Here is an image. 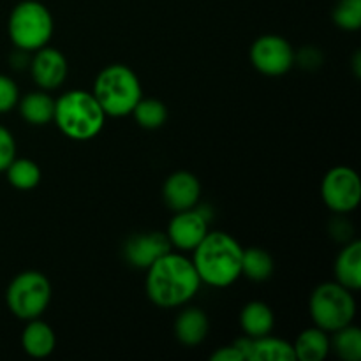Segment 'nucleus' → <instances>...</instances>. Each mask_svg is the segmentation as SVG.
Wrapping results in <instances>:
<instances>
[{
    "mask_svg": "<svg viewBox=\"0 0 361 361\" xmlns=\"http://www.w3.org/2000/svg\"><path fill=\"white\" fill-rule=\"evenodd\" d=\"M201 288L192 259L178 252H166L147 268L145 289L154 305L176 309L189 303Z\"/></svg>",
    "mask_w": 361,
    "mask_h": 361,
    "instance_id": "nucleus-1",
    "label": "nucleus"
},
{
    "mask_svg": "<svg viewBox=\"0 0 361 361\" xmlns=\"http://www.w3.org/2000/svg\"><path fill=\"white\" fill-rule=\"evenodd\" d=\"M192 252V264L201 284L219 289L229 288L242 275L243 247L229 233L208 231Z\"/></svg>",
    "mask_w": 361,
    "mask_h": 361,
    "instance_id": "nucleus-2",
    "label": "nucleus"
},
{
    "mask_svg": "<svg viewBox=\"0 0 361 361\" xmlns=\"http://www.w3.org/2000/svg\"><path fill=\"white\" fill-rule=\"evenodd\" d=\"M106 113L92 92L69 90L55 101L53 122L60 133L73 141H90L101 134Z\"/></svg>",
    "mask_w": 361,
    "mask_h": 361,
    "instance_id": "nucleus-3",
    "label": "nucleus"
},
{
    "mask_svg": "<svg viewBox=\"0 0 361 361\" xmlns=\"http://www.w3.org/2000/svg\"><path fill=\"white\" fill-rule=\"evenodd\" d=\"M92 94L106 116L120 118L133 113L134 106L143 97V87L129 66L111 63L97 74Z\"/></svg>",
    "mask_w": 361,
    "mask_h": 361,
    "instance_id": "nucleus-4",
    "label": "nucleus"
},
{
    "mask_svg": "<svg viewBox=\"0 0 361 361\" xmlns=\"http://www.w3.org/2000/svg\"><path fill=\"white\" fill-rule=\"evenodd\" d=\"M55 30V21L44 4L37 0H21L11 11L7 32L18 49L37 51L46 46Z\"/></svg>",
    "mask_w": 361,
    "mask_h": 361,
    "instance_id": "nucleus-5",
    "label": "nucleus"
},
{
    "mask_svg": "<svg viewBox=\"0 0 361 361\" xmlns=\"http://www.w3.org/2000/svg\"><path fill=\"white\" fill-rule=\"evenodd\" d=\"M309 310L314 326L326 334H334L353 323L356 316V302L353 291L338 282H324L310 295Z\"/></svg>",
    "mask_w": 361,
    "mask_h": 361,
    "instance_id": "nucleus-6",
    "label": "nucleus"
},
{
    "mask_svg": "<svg viewBox=\"0 0 361 361\" xmlns=\"http://www.w3.org/2000/svg\"><path fill=\"white\" fill-rule=\"evenodd\" d=\"M51 282L37 270H27L18 274L9 282L6 291L7 309L21 321L37 319L48 309L51 302Z\"/></svg>",
    "mask_w": 361,
    "mask_h": 361,
    "instance_id": "nucleus-7",
    "label": "nucleus"
},
{
    "mask_svg": "<svg viewBox=\"0 0 361 361\" xmlns=\"http://www.w3.org/2000/svg\"><path fill=\"white\" fill-rule=\"evenodd\" d=\"M324 204L338 215L351 214L361 201V180L358 173L348 166H335L324 175L321 183Z\"/></svg>",
    "mask_w": 361,
    "mask_h": 361,
    "instance_id": "nucleus-8",
    "label": "nucleus"
},
{
    "mask_svg": "<svg viewBox=\"0 0 361 361\" xmlns=\"http://www.w3.org/2000/svg\"><path fill=\"white\" fill-rule=\"evenodd\" d=\"M250 62L264 76H282L295 66V48L282 35L267 34L250 46Z\"/></svg>",
    "mask_w": 361,
    "mask_h": 361,
    "instance_id": "nucleus-9",
    "label": "nucleus"
},
{
    "mask_svg": "<svg viewBox=\"0 0 361 361\" xmlns=\"http://www.w3.org/2000/svg\"><path fill=\"white\" fill-rule=\"evenodd\" d=\"M212 221L210 207L203 204L201 208H189V210L175 212V217L169 221L168 238L171 247L182 252H192L201 240L208 233V222Z\"/></svg>",
    "mask_w": 361,
    "mask_h": 361,
    "instance_id": "nucleus-10",
    "label": "nucleus"
},
{
    "mask_svg": "<svg viewBox=\"0 0 361 361\" xmlns=\"http://www.w3.org/2000/svg\"><path fill=\"white\" fill-rule=\"evenodd\" d=\"M28 67H30L34 83L46 92L62 87L67 73H69V63H67L66 55L60 49L51 48L48 44L34 53Z\"/></svg>",
    "mask_w": 361,
    "mask_h": 361,
    "instance_id": "nucleus-11",
    "label": "nucleus"
},
{
    "mask_svg": "<svg viewBox=\"0 0 361 361\" xmlns=\"http://www.w3.org/2000/svg\"><path fill=\"white\" fill-rule=\"evenodd\" d=\"M173 247L166 233L150 231L140 233V235L130 236L123 245V256L127 263L140 270H147L154 261L169 252Z\"/></svg>",
    "mask_w": 361,
    "mask_h": 361,
    "instance_id": "nucleus-12",
    "label": "nucleus"
},
{
    "mask_svg": "<svg viewBox=\"0 0 361 361\" xmlns=\"http://www.w3.org/2000/svg\"><path fill=\"white\" fill-rule=\"evenodd\" d=\"M201 197V183L190 171H175L162 185V200L169 210L182 212L197 207Z\"/></svg>",
    "mask_w": 361,
    "mask_h": 361,
    "instance_id": "nucleus-13",
    "label": "nucleus"
},
{
    "mask_svg": "<svg viewBox=\"0 0 361 361\" xmlns=\"http://www.w3.org/2000/svg\"><path fill=\"white\" fill-rule=\"evenodd\" d=\"M235 345L245 361H296L293 344L284 338L270 335L250 338L243 335L235 342Z\"/></svg>",
    "mask_w": 361,
    "mask_h": 361,
    "instance_id": "nucleus-14",
    "label": "nucleus"
},
{
    "mask_svg": "<svg viewBox=\"0 0 361 361\" xmlns=\"http://www.w3.org/2000/svg\"><path fill=\"white\" fill-rule=\"evenodd\" d=\"M208 330H210V321L208 316L197 307H187L178 314L175 321V337L180 344L187 348H196L207 338Z\"/></svg>",
    "mask_w": 361,
    "mask_h": 361,
    "instance_id": "nucleus-15",
    "label": "nucleus"
},
{
    "mask_svg": "<svg viewBox=\"0 0 361 361\" xmlns=\"http://www.w3.org/2000/svg\"><path fill=\"white\" fill-rule=\"evenodd\" d=\"M21 348L30 358H48L56 348V335L48 323L37 319L27 321L23 334H21Z\"/></svg>",
    "mask_w": 361,
    "mask_h": 361,
    "instance_id": "nucleus-16",
    "label": "nucleus"
},
{
    "mask_svg": "<svg viewBox=\"0 0 361 361\" xmlns=\"http://www.w3.org/2000/svg\"><path fill=\"white\" fill-rule=\"evenodd\" d=\"M335 282L348 288L349 291L361 289V242L353 240L345 243L335 259Z\"/></svg>",
    "mask_w": 361,
    "mask_h": 361,
    "instance_id": "nucleus-17",
    "label": "nucleus"
},
{
    "mask_svg": "<svg viewBox=\"0 0 361 361\" xmlns=\"http://www.w3.org/2000/svg\"><path fill=\"white\" fill-rule=\"evenodd\" d=\"M240 326L245 337L257 338L270 335L275 326V316L264 302H249L240 312Z\"/></svg>",
    "mask_w": 361,
    "mask_h": 361,
    "instance_id": "nucleus-18",
    "label": "nucleus"
},
{
    "mask_svg": "<svg viewBox=\"0 0 361 361\" xmlns=\"http://www.w3.org/2000/svg\"><path fill=\"white\" fill-rule=\"evenodd\" d=\"M293 349L296 361H323L330 355V337L317 326L307 328L296 337Z\"/></svg>",
    "mask_w": 361,
    "mask_h": 361,
    "instance_id": "nucleus-19",
    "label": "nucleus"
},
{
    "mask_svg": "<svg viewBox=\"0 0 361 361\" xmlns=\"http://www.w3.org/2000/svg\"><path fill=\"white\" fill-rule=\"evenodd\" d=\"M21 118L30 126H46L53 122V113H55V99L46 90L28 92L25 97L18 101Z\"/></svg>",
    "mask_w": 361,
    "mask_h": 361,
    "instance_id": "nucleus-20",
    "label": "nucleus"
},
{
    "mask_svg": "<svg viewBox=\"0 0 361 361\" xmlns=\"http://www.w3.org/2000/svg\"><path fill=\"white\" fill-rule=\"evenodd\" d=\"M274 257L261 247L243 249L242 256V275L254 282H264L274 275Z\"/></svg>",
    "mask_w": 361,
    "mask_h": 361,
    "instance_id": "nucleus-21",
    "label": "nucleus"
},
{
    "mask_svg": "<svg viewBox=\"0 0 361 361\" xmlns=\"http://www.w3.org/2000/svg\"><path fill=\"white\" fill-rule=\"evenodd\" d=\"M7 182L18 190H32L41 183V168L32 159L20 157L14 159L6 169Z\"/></svg>",
    "mask_w": 361,
    "mask_h": 361,
    "instance_id": "nucleus-22",
    "label": "nucleus"
},
{
    "mask_svg": "<svg viewBox=\"0 0 361 361\" xmlns=\"http://www.w3.org/2000/svg\"><path fill=\"white\" fill-rule=\"evenodd\" d=\"M330 345L337 356L344 361H360L361 360V330L358 326L341 328L334 331V337L330 338Z\"/></svg>",
    "mask_w": 361,
    "mask_h": 361,
    "instance_id": "nucleus-23",
    "label": "nucleus"
},
{
    "mask_svg": "<svg viewBox=\"0 0 361 361\" xmlns=\"http://www.w3.org/2000/svg\"><path fill=\"white\" fill-rule=\"evenodd\" d=\"M130 115L134 116L136 123L143 129L154 130L159 129L166 123L168 120V108L162 101L159 99H140L136 106H134L133 113Z\"/></svg>",
    "mask_w": 361,
    "mask_h": 361,
    "instance_id": "nucleus-24",
    "label": "nucleus"
},
{
    "mask_svg": "<svg viewBox=\"0 0 361 361\" xmlns=\"http://www.w3.org/2000/svg\"><path fill=\"white\" fill-rule=\"evenodd\" d=\"M334 23L348 32L361 28V0H338L334 7Z\"/></svg>",
    "mask_w": 361,
    "mask_h": 361,
    "instance_id": "nucleus-25",
    "label": "nucleus"
},
{
    "mask_svg": "<svg viewBox=\"0 0 361 361\" xmlns=\"http://www.w3.org/2000/svg\"><path fill=\"white\" fill-rule=\"evenodd\" d=\"M20 101V90L14 80L6 74H0V115L13 111Z\"/></svg>",
    "mask_w": 361,
    "mask_h": 361,
    "instance_id": "nucleus-26",
    "label": "nucleus"
},
{
    "mask_svg": "<svg viewBox=\"0 0 361 361\" xmlns=\"http://www.w3.org/2000/svg\"><path fill=\"white\" fill-rule=\"evenodd\" d=\"M16 159V140L7 127L0 126V173Z\"/></svg>",
    "mask_w": 361,
    "mask_h": 361,
    "instance_id": "nucleus-27",
    "label": "nucleus"
},
{
    "mask_svg": "<svg viewBox=\"0 0 361 361\" xmlns=\"http://www.w3.org/2000/svg\"><path fill=\"white\" fill-rule=\"evenodd\" d=\"M295 63L302 66L303 69L314 71L323 63V53H321V49L314 48V46H307V48L300 49L298 53L295 51Z\"/></svg>",
    "mask_w": 361,
    "mask_h": 361,
    "instance_id": "nucleus-28",
    "label": "nucleus"
},
{
    "mask_svg": "<svg viewBox=\"0 0 361 361\" xmlns=\"http://www.w3.org/2000/svg\"><path fill=\"white\" fill-rule=\"evenodd\" d=\"M330 231L331 236L338 242H351L353 235H355V228L344 219H335L330 226Z\"/></svg>",
    "mask_w": 361,
    "mask_h": 361,
    "instance_id": "nucleus-29",
    "label": "nucleus"
},
{
    "mask_svg": "<svg viewBox=\"0 0 361 361\" xmlns=\"http://www.w3.org/2000/svg\"><path fill=\"white\" fill-rule=\"evenodd\" d=\"M212 361H245L243 360L242 353L236 349L235 344L224 345V348H219L214 355L210 356Z\"/></svg>",
    "mask_w": 361,
    "mask_h": 361,
    "instance_id": "nucleus-30",
    "label": "nucleus"
},
{
    "mask_svg": "<svg viewBox=\"0 0 361 361\" xmlns=\"http://www.w3.org/2000/svg\"><path fill=\"white\" fill-rule=\"evenodd\" d=\"M353 69H355V76L360 78L361 76V53L360 51L355 53V60H353Z\"/></svg>",
    "mask_w": 361,
    "mask_h": 361,
    "instance_id": "nucleus-31",
    "label": "nucleus"
}]
</instances>
